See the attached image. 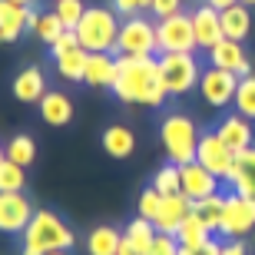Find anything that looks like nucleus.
I'll use <instances>...</instances> for the list:
<instances>
[{"instance_id": "obj_39", "label": "nucleus", "mask_w": 255, "mask_h": 255, "mask_svg": "<svg viewBox=\"0 0 255 255\" xmlns=\"http://www.w3.org/2000/svg\"><path fill=\"white\" fill-rule=\"evenodd\" d=\"M70 50H80V40H76V33H73V30H66L63 37H60L57 43L50 47V57L57 60V57H63V53H70Z\"/></svg>"}, {"instance_id": "obj_47", "label": "nucleus", "mask_w": 255, "mask_h": 255, "mask_svg": "<svg viewBox=\"0 0 255 255\" xmlns=\"http://www.w3.org/2000/svg\"><path fill=\"white\" fill-rule=\"evenodd\" d=\"M50 255H70V252H50Z\"/></svg>"}, {"instance_id": "obj_8", "label": "nucleus", "mask_w": 255, "mask_h": 255, "mask_svg": "<svg viewBox=\"0 0 255 255\" xmlns=\"http://www.w3.org/2000/svg\"><path fill=\"white\" fill-rule=\"evenodd\" d=\"M156 47H159V57L162 53H196V30L186 10L156 20Z\"/></svg>"}, {"instance_id": "obj_4", "label": "nucleus", "mask_w": 255, "mask_h": 255, "mask_svg": "<svg viewBox=\"0 0 255 255\" xmlns=\"http://www.w3.org/2000/svg\"><path fill=\"white\" fill-rule=\"evenodd\" d=\"M76 40L86 53H116L120 17L113 7H86L83 20L76 23Z\"/></svg>"}, {"instance_id": "obj_18", "label": "nucleus", "mask_w": 255, "mask_h": 255, "mask_svg": "<svg viewBox=\"0 0 255 255\" xmlns=\"http://www.w3.org/2000/svg\"><path fill=\"white\" fill-rule=\"evenodd\" d=\"M40 120L53 129H63V126L73 123V96H66L63 90H47V96L37 103Z\"/></svg>"}, {"instance_id": "obj_17", "label": "nucleus", "mask_w": 255, "mask_h": 255, "mask_svg": "<svg viewBox=\"0 0 255 255\" xmlns=\"http://www.w3.org/2000/svg\"><path fill=\"white\" fill-rule=\"evenodd\" d=\"M189 212H192V202L182 196V192H176V196H162V206H159V212H156V219H152V226H156L159 236H176Z\"/></svg>"}, {"instance_id": "obj_43", "label": "nucleus", "mask_w": 255, "mask_h": 255, "mask_svg": "<svg viewBox=\"0 0 255 255\" xmlns=\"http://www.w3.org/2000/svg\"><path fill=\"white\" fill-rule=\"evenodd\" d=\"M116 255H136V249H132L129 242H126V239H123V242H120V252H116Z\"/></svg>"}, {"instance_id": "obj_29", "label": "nucleus", "mask_w": 255, "mask_h": 255, "mask_svg": "<svg viewBox=\"0 0 255 255\" xmlns=\"http://www.w3.org/2000/svg\"><path fill=\"white\" fill-rule=\"evenodd\" d=\"M7 149V159L17 162V166H33L37 162V139L30 136V132H17V136H10V142L3 146Z\"/></svg>"}, {"instance_id": "obj_30", "label": "nucleus", "mask_w": 255, "mask_h": 255, "mask_svg": "<svg viewBox=\"0 0 255 255\" xmlns=\"http://www.w3.org/2000/svg\"><path fill=\"white\" fill-rule=\"evenodd\" d=\"M149 186H152L156 192H159V196H176V192H182V176H179V166H176V162H166V166H159Z\"/></svg>"}, {"instance_id": "obj_15", "label": "nucleus", "mask_w": 255, "mask_h": 255, "mask_svg": "<svg viewBox=\"0 0 255 255\" xmlns=\"http://www.w3.org/2000/svg\"><path fill=\"white\" fill-rule=\"evenodd\" d=\"M212 129L219 132V139L226 142L232 152H242V149H249V146H255V123H252V120H246L242 113L222 116Z\"/></svg>"}, {"instance_id": "obj_6", "label": "nucleus", "mask_w": 255, "mask_h": 255, "mask_svg": "<svg viewBox=\"0 0 255 255\" xmlns=\"http://www.w3.org/2000/svg\"><path fill=\"white\" fill-rule=\"evenodd\" d=\"M159 60V73L162 83H166V93L169 96H186L199 86V76L206 66L196 60V53H162Z\"/></svg>"}, {"instance_id": "obj_38", "label": "nucleus", "mask_w": 255, "mask_h": 255, "mask_svg": "<svg viewBox=\"0 0 255 255\" xmlns=\"http://www.w3.org/2000/svg\"><path fill=\"white\" fill-rule=\"evenodd\" d=\"M146 255H179V242H176V236H156Z\"/></svg>"}, {"instance_id": "obj_12", "label": "nucleus", "mask_w": 255, "mask_h": 255, "mask_svg": "<svg viewBox=\"0 0 255 255\" xmlns=\"http://www.w3.org/2000/svg\"><path fill=\"white\" fill-rule=\"evenodd\" d=\"M189 20H192V30H196V50L209 53L219 40H226L222 37V13L216 7H209L206 0L189 10Z\"/></svg>"}, {"instance_id": "obj_44", "label": "nucleus", "mask_w": 255, "mask_h": 255, "mask_svg": "<svg viewBox=\"0 0 255 255\" xmlns=\"http://www.w3.org/2000/svg\"><path fill=\"white\" fill-rule=\"evenodd\" d=\"M10 3H17V7H27V10H30L33 3H37V0H10Z\"/></svg>"}, {"instance_id": "obj_10", "label": "nucleus", "mask_w": 255, "mask_h": 255, "mask_svg": "<svg viewBox=\"0 0 255 255\" xmlns=\"http://www.w3.org/2000/svg\"><path fill=\"white\" fill-rule=\"evenodd\" d=\"M196 162H202V166H206L212 176H219V179L226 182L229 176H232V166H236V152H232L226 142L219 139V132H216V129H206L202 136H199Z\"/></svg>"}, {"instance_id": "obj_40", "label": "nucleus", "mask_w": 255, "mask_h": 255, "mask_svg": "<svg viewBox=\"0 0 255 255\" xmlns=\"http://www.w3.org/2000/svg\"><path fill=\"white\" fill-rule=\"evenodd\" d=\"M179 255H222V242L212 236L209 242H202V246H196V249H182L179 246Z\"/></svg>"}, {"instance_id": "obj_3", "label": "nucleus", "mask_w": 255, "mask_h": 255, "mask_svg": "<svg viewBox=\"0 0 255 255\" xmlns=\"http://www.w3.org/2000/svg\"><path fill=\"white\" fill-rule=\"evenodd\" d=\"M199 136L202 129L196 126L189 113H179L172 110L159 120V142L166 156V162H176V166H186V162H196V146H199Z\"/></svg>"}, {"instance_id": "obj_9", "label": "nucleus", "mask_w": 255, "mask_h": 255, "mask_svg": "<svg viewBox=\"0 0 255 255\" xmlns=\"http://www.w3.org/2000/svg\"><path fill=\"white\" fill-rule=\"evenodd\" d=\"M199 96H202V103L212 106V110H226L232 106L236 100V90H239V76L229 73V70H219V66H206L202 76H199Z\"/></svg>"}, {"instance_id": "obj_34", "label": "nucleus", "mask_w": 255, "mask_h": 255, "mask_svg": "<svg viewBox=\"0 0 255 255\" xmlns=\"http://www.w3.org/2000/svg\"><path fill=\"white\" fill-rule=\"evenodd\" d=\"M53 13L60 17V23H63L66 30H76V23H80L83 13H86V3L83 0H53Z\"/></svg>"}, {"instance_id": "obj_13", "label": "nucleus", "mask_w": 255, "mask_h": 255, "mask_svg": "<svg viewBox=\"0 0 255 255\" xmlns=\"http://www.w3.org/2000/svg\"><path fill=\"white\" fill-rule=\"evenodd\" d=\"M206 57H209V66L229 70V73H236L239 80H242V76H252V60H249V50H246V43H239V40H219V43L209 50Z\"/></svg>"}, {"instance_id": "obj_22", "label": "nucleus", "mask_w": 255, "mask_h": 255, "mask_svg": "<svg viewBox=\"0 0 255 255\" xmlns=\"http://www.w3.org/2000/svg\"><path fill=\"white\" fill-rule=\"evenodd\" d=\"M113 80H116V53H90L86 57L83 83H90L93 90H113Z\"/></svg>"}, {"instance_id": "obj_37", "label": "nucleus", "mask_w": 255, "mask_h": 255, "mask_svg": "<svg viewBox=\"0 0 255 255\" xmlns=\"http://www.w3.org/2000/svg\"><path fill=\"white\" fill-rule=\"evenodd\" d=\"M182 7H186V0H152L149 13H152V20H166L172 13H182Z\"/></svg>"}, {"instance_id": "obj_1", "label": "nucleus", "mask_w": 255, "mask_h": 255, "mask_svg": "<svg viewBox=\"0 0 255 255\" xmlns=\"http://www.w3.org/2000/svg\"><path fill=\"white\" fill-rule=\"evenodd\" d=\"M113 96L120 103H139L149 110H159L166 103V83L159 73L156 57H116V80Z\"/></svg>"}, {"instance_id": "obj_2", "label": "nucleus", "mask_w": 255, "mask_h": 255, "mask_svg": "<svg viewBox=\"0 0 255 255\" xmlns=\"http://www.w3.org/2000/svg\"><path fill=\"white\" fill-rule=\"evenodd\" d=\"M76 246L73 229L50 209H37L30 226L20 236V255H50V252H70Z\"/></svg>"}, {"instance_id": "obj_7", "label": "nucleus", "mask_w": 255, "mask_h": 255, "mask_svg": "<svg viewBox=\"0 0 255 255\" xmlns=\"http://www.w3.org/2000/svg\"><path fill=\"white\" fill-rule=\"evenodd\" d=\"M255 232V202L239 192H229L222 202V222H219V236L226 242H242Z\"/></svg>"}, {"instance_id": "obj_11", "label": "nucleus", "mask_w": 255, "mask_h": 255, "mask_svg": "<svg viewBox=\"0 0 255 255\" xmlns=\"http://www.w3.org/2000/svg\"><path fill=\"white\" fill-rule=\"evenodd\" d=\"M33 212L37 209L27 199V192H0V232L3 236H23Z\"/></svg>"}, {"instance_id": "obj_33", "label": "nucleus", "mask_w": 255, "mask_h": 255, "mask_svg": "<svg viewBox=\"0 0 255 255\" xmlns=\"http://www.w3.org/2000/svg\"><path fill=\"white\" fill-rule=\"evenodd\" d=\"M23 186H27V169L3 159V166H0V192H23Z\"/></svg>"}, {"instance_id": "obj_23", "label": "nucleus", "mask_w": 255, "mask_h": 255, "mask_svg": "<svg viewBox=\"0 0 255 255\" xmlns=\"http://www.w3.org/2000/svg\"><path fill=\"white\" fill-rule=\"evenodd\" d=\"M249 10L252 7H246V3H236V7L222 10V37L246 43L249 33H252V13Z\"/></svg>"}, {"instance_id": "obj_32", "label": "nucleus", "mask_w": 255, "mask_h": 255, "mask_svg": "<svg viewBox=\"0 0 255 255\" xmlns=\"http://www.w3.org/2000/svg\"><path fill=\"white\" fill-rule=\"evenodd\" d=\"M232 110L255 123V73L239 80V90H236V100H232Z\"/></svg>"}, {"instance_id": "obj_14", "label": "nucleus", "mask_w": 255, "mask_h": 255, "mask_svg": "<svg viewBox=\"0 0 255 255\" xmlns=\"http://www.w3.org/2000/svg\"><path fill=\"white\" fill-rule=\"evenodd\" d=\"M179 176H182V196L189 199V202L216 196L219 186H222V179L212 176L202 162H186V166H179Z\"/></svg>"}, {"instance_id": "obj_46", "label": "nucleus", "mask_w": 255, "mask_h": 255, "mask_svg": "<svg viewBox=\"0 0 255 255\" xmlns=\"http://www.w3.org/2000/svg\"><path fill=\"white\" fill-rule=\"evenodd\" d=\"M239 3H246V7H255V0H239Z\"/></svg>"}, {"instance_id": "obj_26", "label": "nucleus", "mask_w": 255, "mask_h": 255, "mask_svg": "<svg viewBox=\"0 0 255 255\" xmlns=\"http://www.w3.org/2000/svg\"><path fill=\"white\" fill-rule=\"evenodd\" d=\"M120 242H123V232L116 226H96L90 232V239H86V252L90 255H116Z\"/></svg>"}, {"instance_id": "obj_27", "label": "nucleus", "mask_w": 255, "mask_h": 255, "mask_svg": "<svg viewBox=\"0 0 255 255\" xmlns=\"http://www.w3.org/2000/svg\"><path fill=\"white\" fill-rule=\"evenodd\" d=\"M86 53L83 47L80 50H70V53H63V57L53 60V70H57L60 80H66V83H83V76H86Z\"/></svg>"}, {"instance_id": "obj_24", "label": "nucleus", "mask_w": 255, "mask_h": 255, "mask_svg": "<svg viewBox=\"0 0 255 255\" xmlns=\"http://www.w3.org/2000/svg\"><path fill=\"white\" fill-rule=\"evenodd\" d=\"M30 33H33L40 43L53 47V43L66 33V27L60 23V17L53 13V10H30Z\"/></svg>"}, {"instance_id": "obj_31", "label": "nucleus", "mask_w": 255, "mask_h": 255, "mask_svg": "<svg viewBox=\"0 0 255 255\" xmlns=\"http://www.w3.org/2000/svg\"><path fill=\"white\" fill-rule=\"evenodd\" d=\"M222 202H226V196H222V192H216V196H209V199L192 202V212H196V216L202 219L212 232H219V222H222Z\"/></svg>"}, {"instance_id": "obj_5", "label": "nucleus", "mask_w": 255, "mask_h": 255, "mask_svg": "<svg viewBox=\"0 0 255 255\" xmlns=\"http://www.w3.org/2000/svg\"><path fill=\"white\" fill-rule=\"evenodd\" d=\"M116 57H159V47H156V20L146 17V13L120 20Z\"/></svg>"}, {"instance_id": "obj_45", "label": "nucleus", "mask_w": 255, "mask_h": 255, "mask_svg": "<svg viewBox=\"0 0 255 255\" xmlns=\"http://www.w3.org/2000/svg\"><path fill=\"white\" fill-rule=\"evenodd\" d=\"M3 159H7V149H3V142H0V166H3Z\"/></svg>"}, {"instance_id": "obj_28", "label": "nucleus", "mask_w": 255, "mask_h": 255, "mask_svg": "<svg viewBox=\"0 0 255 255\" xmlns=\"http://www.w3.org/2000/svg\"><path fill=\"white\" fill-rule=\"evenodd\" d=\"M212 236H216V232H212V229H209L196 212H189L186 222L179 226V232H176V242H179L182 249H196V246H202V242H209Z\"/></svg>"}, {"instance_id": "obj_21", "label": "nucleus", "mask_w": 255, "mask_h": 255, "mask_svg": "<svg viewBox=\"0 0 255 255\" xmlns=\"http://www.w3.org/2000/svg\"><path fill=\"white\" fill-rule=\"evenodd\" d=\"M100 146H103V152L113 156V159H129L132 152H136V132H132L126 123H113V126L103 129Z\"/></svg>"}, {"instance_id": "obj_19", "label": "nucleus", "mask_w": 255, "mask_h": 255, "mask_svg": "<svg viewBox=\"0 0 255 255\" xmlns=\"http://www.w3.org/2000/svg\"><path fill=\"white\" fill-rule=\"evenodd\" d=\"M229 189L239 192L255 202V146L236 152V166H232V176H229Z\"/></svg>"}, {"instance_id": "obj_36", "label": "nucleus", "mask_w": 255, "mask_h": 255, "mask_svg": "<svg viewBox=\"0 0 255 255\" xmlns=\"http://www.w3.org/2000/svg\"><path fill=\"white\" fill-rule=\"evenodd\" d=\"M152 0H110V7L116 10V17L126 20V17H136V13H146Z\"/></svg>"}, {"instance_id": "obj_42", "label": "nucleus", "mask_w": 255, "mask_h": 255, "mask_svg": "<svg viewBox=\"0 0 255 255\" xmlns=\"http://www.w3.org/2000/svg\"><path fill=\"white\" fill-rule=\"evenodd\" d=\"M206 3H209V7H216L219 13H222V10H229V7H236L239 0H206Z\"/></svg>"}, {"instance_id": "obj_25", "label": "nucleus", "mask_w": 255, "mask_h": 255, "mask_svg": "<svg viewBox=\"0 0 255 255\" xmlns=\"http://www.w3.org/2000/svg\"><path fill=\"white\" fill-rule=\"evenodd\" d=\"M156 226H152L149 219H142V216H136V219H129L126 222V229H123V239L129 242L132 249H136V255H146L149 252V246L156 242Z\"/></svg>"}, {"instance_id": "obj_35", "label": "nucleus", "mask_w": 255, "mask_h": 255, "mask_svg": "<svg viewBox=\"0 0 255 255\" xmlns=\"http://www.w3.org/2000/svg\"><path fill=\"white\" fill-rule=\"evenodd\" d=\"M159 206H162V196L152 189V186H146V189L139 192V199H136V209H139V216H142V219H149V222L156 219Z\"/></svg>"}, {"instance_id": "obj_20", "label": "nucleus", "mask_w": 255, "mask_h": 255, "mask_svg": "<svg viewBox=\"0 0 255 255\" xmlns=\"http://www.w3.org/2000/svg\"><path fill=\"white\" fill-rule=\"evenodd\" d=\"M30 10L10 3V0H0V43H17L30 30Z\"/></svg>"}, {"instance_id": "obj_16", "label": "nucleus", "mask_w": 255, "mask_h": 255, "mask_svg": "<svg viewBox=\"0 0 255 255\" xmlns=\"http://www.w3.org/2000/svg\"><path fill=\"white\" fill-rule=\"evenodd\" d=\"M47 73L40 70V66H23L17 76H13V83H10V93L17 103H30L37 106L43 96H47Z\"/></svg>"}, {"instance_id": "obj_41", "label": "nucleus", "mask_w": 255, "mask_h": 255, "mask_svg": "<svg viewBox=\"0 0 255 255\" xmlns=\"http://www.w3.org/2000/svg\"><path fill=\"white\" fill-rule=\"evenodd\" d=\"M222 255H249V249H246V242H222Z\"/></svg>"}]
</instances>
